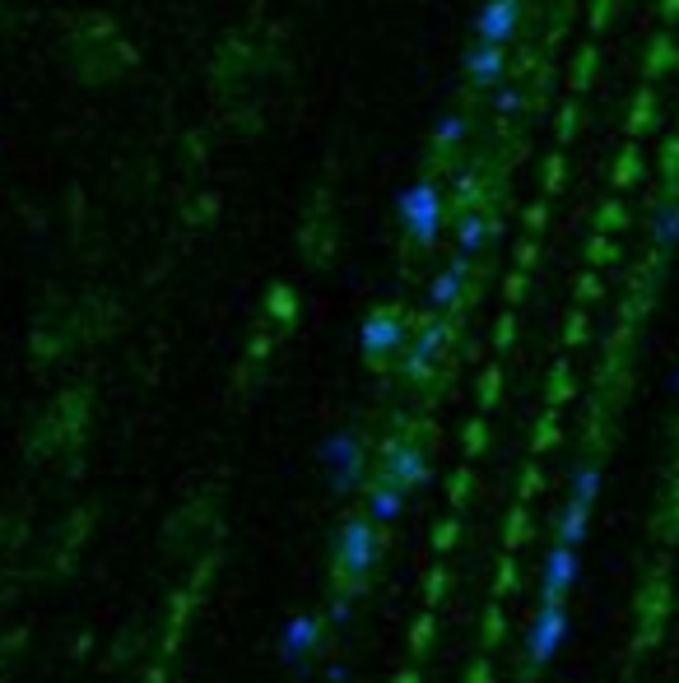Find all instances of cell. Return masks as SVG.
I'll return each mask as SVG.
<instances>
[{
	"instance_id": "1",
	"label": "cell",
	"mask_w": 679,
	"mask_h": 683,
	"mask_svg": "<svg viewBox=\"0 0 679 683\" xmlns=\"http://www.w3.org/2000/svg\"><path fill=\"white\" fill-rule=\"evenodd\" d=\"M400 223H405V233L420 242V247H428L433 237H438L442 228V196L433 182H414L400 191Z\"/></svg>"
},
{
	"instance_id": "2",
	"label": "cell",
	"mask_w": 679,
	"mask_h": 683,
	"mask_svg": "<svg viewBox=\"0 0 679 683\" xmlns=\"http://www.w3.org/2000/svg\"><path fill=\"white\" fill-rule=\"evenodd\" d=\"M322 465H326L330 488H336V493H350V488L363 479V465H368L359 432H330L322 442Z\"/></svg>"
},
{
	"instance_id": "3",
	"label": "cell",
	"mask_w": 679,
	"mask_h": 683,
	"mask_svg": "<svg viewBox=\"0 0 679 683\" xmlns=\"http://www.w3.org/2000/svg\"><path fill=\"white\" fill-rule=\"evenodd\" d=\"M377 553H381V545H377V525H373V521L354 516V521L340 525L336 563H340L344 576H368V572L377 568Z\"/></svg>"
},
{
	"instance_id": "4",
	"label": "cell",
	"mask_w": 679,
	"mask_h": 683,
	"mask_svg": "<svg viewBox=\"0 0 679 683\" xmlns=\"http://www.w3.org/2000/svg\"><path fill=\"white\" fill-rule=\"evenodd\" d=\"M563 642H568V609L545 600V605H539V614H535V623H531V633H526V660L531 664H549L554 656L563 651Z\"/></svg>"
},
{
	"instance_id": "5",
	"label": "cell",
	"mask_w": 679,
	"mask_h": 683,
	"mask_svg": "<svg viewBox=\"0 0 679 683\" xmlns=\"http://www.w3.org/2000/svg\"><path fill=\"white\" fill-rule=\"evenodd\" d=\"M387 484L400 493H414V488L428 484V455L414 442H391L387 447Z\"/></svg>"
},
{
	"instance_id": "6",
	"label": "cell",
	"mask_w": 679,
	"mask_h": 683,
	"mask_svg": "<svg viewBox=\"0 0 679 683\" xmlns=\"http://www.w3.org/2000/svg\"><path fill=\"white\" fill-rule=\"evenodd\" d=\"M400 344H405V321H400L396 312H373V317L359 326V349L368 358H387Z\"/></svg>"
},
{
	"instance_id": "7",
	"label": "cell",
	"mask_w": 679,
	"mask_h": 683,
	"mask_svg": "<svg viewBox=\"0 0 679 683\" xmlns=\"http://www.w3.org/2000/svg\"><path fill=\"white\" fill-rule=\"evenodd\" d=\"M578 576H582L578 549H568V545H554V549H549V558H545V600L563 605V600H568V590L578 586Z\"/></svg>"
},
{
	"instance_id": "8",
	"label": "cell",
	"mask_w": 679,
	"mask_h": 683,
	"mask_svg": "<svg viewBox=\"0 0 679 683\" xmlns=\"http://www.w3.org/2000/svg\"><path fill=\"white\" fill-rule=\"evenodd\" d=\"M447 340H451L447 321H428V326L420 330V336H414V349H410V358H405V373H410V377H428V373H433V363L442 358Z\"/></svg>"
},
{
	"instance_id": "9",
	"label": "cell",
	"mask_w": 679,
	"mask_h": 683,
	"mask_svg": "<svg viewBox=\"0 0 679 683\" xmlns=\"http://www.w3.org/2000/svg\"><path fill=\"white\" fill-rule=\"evenodd\" d=\"M475 28H480V42L502 47L517 33V0H484Z\"/></svg>"
},
{
	"instance_id": "10",
	"label": "cell",
	"mask_w": 679,
	"mask_h": 683,
	"mask_svg": "<svg viewBox=\"0 0 679 683\" xmlns=\"http://www.w3.org/2000/svg\"><path fill=\"white\" fill-rule=\"evenodd\" d=\"M312 646H317V619H312V614H293L284 623V633H280V660L284 664H303L312 656Z\"/></svg>"
},
{
	"instance_id": "11",
	"label": "cell",
	"mask_w": 679,
	"mask_h": 683,
	"mask_svg": "<svg viewBox=\"0 0 679 683\" xmlns=\"http://www.w3.org/2000/svg\"><path fill=\"white\" fill-rule=\"evenodd\" d=\"M461 284H465V256H457L451 266L433 279V289H428V303L447 312V307H457V297H461Z\"/></svg>"
},
{
	"instance_id": "12",
	"label": "cell",
	"mask_w": 679,
	"mask_h": 683,
	"mask_svg": "<svg viewBox=\"0 0 679 683\" xmlns=\"http://www.w3.org/2000/svg\"><path fill=\"white\" fill-rule=\"evenodd\" d=\"M586 525H591V502L568 498V502H563V512H559V545L578 549L582 539H586Z\"/></svg>"
},
{
	"instance_id": "13",
	"label": "cell",
	"mask_w": 679,
	"mask_h": 683,
	"mask_svg": "<svg viewBox=\"0 0 679 683\" xmlns=\"http://www.w3.org/2000/svg\"><path fill=\"white\" fill-rule=\"evenodd\" d=\"M465 70H470V80L475 84H498L502 80V47H489V42L470 47Z\"/></svg>"
},
{
	"instance_id": "14",
	"label": "cell",
	"mask_w": 679,
	"mask_h": 683,
	"mask_svg": "<svg viewBox=\"0 0 679 683\" xmlns=\"http://www.w3.org/2000/svg\"><path fill=\"white\" fill-rule=\"evenodd\" d=\"M400 512H405V493H400V488L377 484L368 493V521L373 525H391V521H400Z\"/></svg>"
},
{
	"instance_id": "15",
	"label": "cell",
	"mask_w": 679,
	"mask_h": 683,
	"mask_svg": "<svg viewBox=\"0 0 679 683\" xmlns=\"http://www.w3.org/2000/svg\"><path fill=\"white\" fill-rule=\"evenodd\" d=\"M652 237H656V247H679V205H660L656 209Z\"/></svg>"
},
{
	"instance_id": "16",
	"label": "cell",
	"mask_w": 679,
	"mask_h": 683,
	"mask_svg": "<svg viewBox=\"0 0 679 683\" xmlns=\"http://www.w3.org/2000/svg\"><path fill=\"white\" fill-rule=\"evenodd\" d=\"M596 493H601V469L596 465H578V475H572V498L596 502Z\"/></svg>"
},
{
	"instance_id": "17",
	"label": "cell",
	"mask_w": 679,
	"mask_h": 683,
	"mask_svg": "<svg viewBox=\"0 0 679 683\" xmlns=\"http://www.w3.org/2000/svg\"><path fill=\"white\" fill-rule=\"evenodd\" d=\"M457 242H461V256H465V260L475 256V252H480V242H484V219H480V215H465Z\"/></svg>"
},
{
	"instance_id": "18",
	"label": "cell",
	"mask_w": 679,
	"mask_h": 683,
	"mask_svg": "<svg viewBox=\"0 0 679 683\" xmlns=\"http://www.w3.org/2000/svg\"><path fill=\"white\" fill-rule=\"evenodd\" d=\"M461 135H465V121L461 117H442L438 121V145H457Z\"/></svg>"
},
{
	"instance_id": "19",
	"label": "cell",
	"mask_w": 679,
	"mask_h": 683,
	"mask_svg": "<svg viewBox=\"0 0 679 683\" xmlns=\"http://www.w3.org/2000/svg\"><path fill=\"white\" fill-rule=\"evenodd\" d=\"M330 619H336V623H350V605L336 600V609H330Z\"/></svg>"
},
{
	"instance_id": "20",
	"label": "cell",
	"mask_w": 679,
	"mask_h": 683,
	"mask_svg": "<svg viewBox=\"0 0 679 683\" xmlns=\"http://www.w3.org/2000/svg\"><path fill=\"white\" fill-rule=\"evenodd\" d=\"M326 683H354V679L344 674V670H330V674H326Z\"/></svg>"
},
{
	"instance_id": "21",
	"label": "cell",
	"mask_w": 679,
	"mask_h": 683,
	"mask_svg": "<svg viewBox=\"0 0 679 683\" xmlns=\"http://www.w3.org/2000/svg\"><path fill=\"white\" fill-rule=\"evenodd\" d=\"M675 391H679V373H675Z\"/></svg>"
}]
</instances>
